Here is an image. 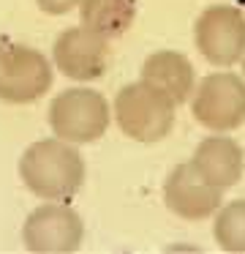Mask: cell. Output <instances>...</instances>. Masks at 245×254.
I'll list each match as a JSON object with an SVG mask.
<instances>
[{"label":"cell","mask_w":245,"mask_h":254,"mask_svg":"<svg viewBox=\"0 0 245 254\" xmlns=\"http://www.w3.org/2000/svg\"><path fill=\"white\" fill-rule=\"evenodd\" d=\"M194 118L210 131H232L245 123V82L234 74H207L194 96Z\"/></svg>","instance_id":"cell-5"},{"label":"cell","mask_w":245,"mask_h":254,"mask_svg":"<svg viewBox=\"0 0 245 254\" xmlns=\"http://www.w3.org/2000/svg\"><path fill=\"white\" fill-rule=\"evenodd\" d=\"M19 178L41 199H71L85 183V161L63 139H38L22 153Z\"/></svg>","instance_id":"cell-1"},{"label":"cell","mask_w":245,"mask_h":254,"mask_svg":"<svg viewBox=\"0 0 245 254\" xmlns=\"http://www.w3.org/2000/svg\"><path fill=\"white\" fill-rule=\"evenodd\" d=\"M85 224L79 213L68 205L49 202L36 208L25 221L22 241L33 254H68L82 246Z\"/></svg>","instance_id":"cell-6"},{"label":"cell","mask_w":245,"mask_h":254,"mask_svg":"<svg viewBox=\"0 0 245 254\" xmlns=\"http://www.w3.org/2000/svg\"><path fill=\"white\" fill-rule=\"evenodd\" d=\"M243 68H245V63H243Z\"/></svg>","instance_id":"cell-15"},{"label":"cell","mask_w":245,"mask_h":254,"mask_svg":"<svg viewBox=\"0 0 245 254\" xmlns=\"http://www.w3.org/2000/svg\"><path fill=\"white\" fill-rule=\"evenodd\" d=\"M215 243L229 254H245V199H234L218 213Z\"/></svg>","instance_id":"cell-13"},{"label":"cell","mask_w":245,"mask_h":254,"mask_svg":"<svg viewBox=\"0 0 245 254\" xmlns=\"http://www.w3.org/2000/svg\"><path fill=\"white\" fill-rule=\"evenodd\" d=\"M191 164L196 167V172L207 183H212L223 191L243 178L245 153L232 137H207L199 142Z\"/></svg>","instance_id":"cell-10"},{"label":"cell","mask_w":245,"mask_h":254,"mask_svg":"<svg viewBox=\"0 0 245 254\" xmlns=\"http://www.w3.org/2000/svg\"><path fill=\"white\" fill-rule=\"evenodd\" d=\"M49 126L63 142H96L109 126V104L98 90L68 88L49 104Z\"/></svg>","instance_id":"cell-3"},{"label":"cell","mask_w":245,"mask_h":254,"mask_svg":"<svg viewBox=\"0 0 245 254\" xmlns=\"http://www.w3.org/2000/svg\"><path fill=\"white\" fill-rule=\"evenodd\" d=\"M36 3H38V8H41L44 14L57 17V14H68L76 3H82V0H36Z\"/></svg>","instance_id":"cell-14"},{"label":"cell","mask_w":245,"mask_h":254,"mask_svg":"<svg viewBox=\"0 0 245 254\" xmlns=\"http://www.w3.org/2000/svg\"><path fill=\"white\" fill-rule=\"evenodd\" d=\"M174 101L147 82L125 85L114 99V118L125 137L136 142H158L174 126Z\"/></svg>","instance_id":"cell-2"},{"label":"cell","mask_w":245,"mask_h":254,"mask_svg":"<svg viewBox=\"0 0 245 254\" xmlns=\"http://www.w3.org/2000/svg\"><path fill=\"white\" fill-rule=\"evenodd\" d=\"M52 88V68L41 52L22 44H0V99L30 104Z\"/></svg>","instance_id":"cell-4"},{"label":"cell","mask_w":245,"mask_h":254,"mask_svg":"<svg viewBox=\"0 0 245 254\" xmlns=\"http://www.w3.org/2000/svg\"><path fill=\"white\" fill-rule=\"evenodd\" d=\"M221 199H223L221 189L207 183L191 161L188 164H177L172 170V175L166 178V183H163L166 208L188 221H201L210 213H215Z\"/></svg>","instance_id":"cell-9"},{"label":"cell","mask_w":245,"mask_h":254,"mask_svg":"<svg viewBox=\"0 0 245 254\" xmlns=\"http://www.w3.org/2000/svg\"><path fill=\"white\" fill-rule=\"evenodd\" d=\"M142 82L161 90L174 104H185L194 90V66L180 52H155L142 63Z\"/></svg>","instance_id":"cell-11"},{"label":"cell","mask_w":245,"mask_h":254,"mask_svg":"<svg viewBox=\"0 0 245 254\" xmlns=\"http://www.w3.org/2000/svg\"><path fill=\"white\" fill-rule=\"evenodd\" d=\"M54 66L68 79L90 82L103 77L109 66V44L106 36L96 33L90 28H68L54 41Z\"/></svg>","instance_id":"cell-8"},{"label":"cell","mask_w":245,"mask_h":254,"mask_svg":"<svg viewBox=\"0 0 245 254\" xmlns=\"http://www.w3.org/2000/svg\"><path fill=\"white\" fill-rule=\"evenodd\" d=\"M196 47L212 66H232L245 52V17L234 6H210L196 22Z\"/></svg>","instance_id":"cell-7"},{"label":"cell","mask_w":245,"mask_h":254,"mask_svg":"<svg viewBox=\"0 0 245 254\" xmlns=\"http://www.w3.org/2000/svg\"><path fill=\"white\" fill-rule=\"evenodd\" d=\"M136 19V0H82V25L101 36H123Z\"/></svg>","instance_id":"cell-12"}]
</instances>
